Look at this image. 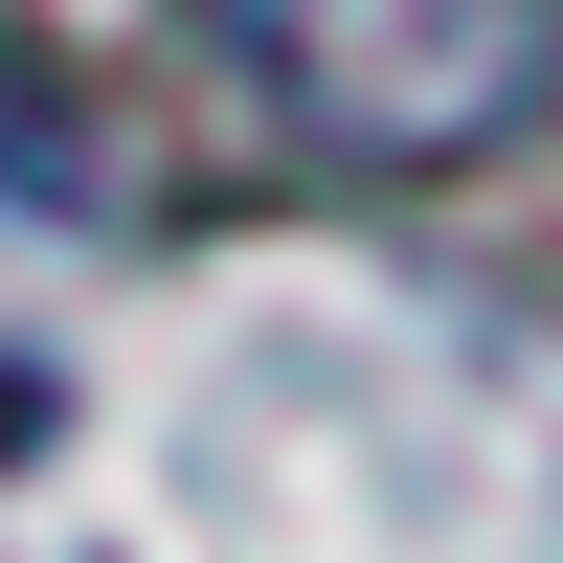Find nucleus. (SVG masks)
I'll use <instances>...</instances> for the list:
<instances>
[{
    "instance_id": "1",
    "label": "nucleus",
    "mask_w": 563,
    "mask_h": 563,
    "mask_svg": "<svg viewBox=\"0 0 563 563\" xmlns=\"http://www.w3.org/2000/svg\"><path fill=\"white\" fill-rule=\"evenodd\" d=\"M339 180H474L563 113V0H203Z\"/></svg>"
},
{
    "instance_id": "2",
    "label": "nucleus",
    "mask_w": 563,
    "mask_h": 563,
    "mask_svg": "<svg viewBox=\"0 0 563 563\" xmlns=\"http://www.w3.org/2000/svg\"><path fill=\"white\" fill-rule=\"evenodd\" d=\"M0 203H90V90L0 23Z\"/></svg>"
},
{
    "instance_id": "3",
    "label": "nucleus",
    "mask_w": 563,
    "mask_h": 563,
    "mask_svg": "<svg viewBox=\"0 0 563 563\" xmlns=\"http://www.w3.org/2000/svg\"><path fill=\"white\" fill-rule=\"evenodd\" d=\"M0 451H45V384H23V361H0Z\"/></svg>"
}]
</instances>
